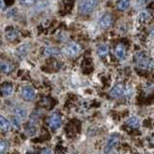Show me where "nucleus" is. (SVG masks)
Here are the masks:
<instances>
[{
    "mask_svg": "<svg viewBox=\"0 0 154 154\" xmlns=\"http://www.w3.org/2000/svg\"><path fill=\"white\" fill-rule=\"evenodd\" d=\"M97 54L100 57H105L109 54V47L107 45H100L97 49Z\"/></svg>",
    "mask_w": 154,
    "mask_h": 154,
    "instance_id": "obj_20",
    "label": "nucleus"
},
{
    "mask_svg": "<svg viewBox=\"0 0 154 154\" xmlns=\"http://www.w3.org/2000/svg\"><path fill=\"white\" fill-rule=\"evenodd\" d=\"M19 2H20V5H23V6L31 7V6L35 5L36 0H19Z\"/></svg>",
    "mask_w": 154,
    "mask_h": 154,
    "instance_id": "obj_22",
    "label": "nucleus"
},
{
    "mask_svg": "<svg viewBox=\"0 0 154 154\" xmlns=\"http://www.w3.org/2000/svg\"><path fill=\"white\" fill-rule=\"evenodd\" d=\"M134 62L139 69H143V70H149L152 66L151 58L143 51L137 52L135 54Z\"/></svg>",
    "mask_w": 154,
    "mask_h": 154,
    "instance_id": "obj_1",
    "label": "nucleus"
},
{
    "mask_svg": "<svg viewBox=\"0 0 154 154\" xmlns=\"http://www.w3.org/2000/svg\"><path fill=\"white\" fill-rule=\"evenodd\" d=\"M73 154H80V153H73Z\"/></svg>",
    "mask_w": 154,
    "mask_h": 154,
    "instance_id": "obj_29",
    "label": "nucleus"
},
{
    "mask_svg": "<svg viewBox=\"0 0 154 154\" xmlns=\"http://www.w3.org/2000/svg\"><path fill=\"white\" fill-rule=\"evenodd\" d=\"M151 17V15H150V12L148 11H142L139 14V17L138 20L140 23H146V21H147Z\"/></svg>",
    "mask_w": 154,
    "mask_h": 154,
    "instance_id": "obj_18",
    "label": "nucleus"
},
{
    "mask_svg": "<svg viewBox=\"0 0 154 154\" xmlns=\"http://www.w3.org/2000/svg\"><path fill=\"white\" fill-rule=\"evenodd\" d=\"M113 23L112 16L111 14H106L99 20V26L102 29H108L112 26Z\"/></svg>",
    "mask_w": 154,
    "mask_h": 154,
    "instance_id": "obj_8",
    "label": "nucleus"
},
{
    "mask_svg": "<svg viewBox=\"0 0 154 154\" xmlns=\"http://www.w3.org/2000/svg\"><path fill=\"white\" fill-rule=\"evenodd\" d=\"M35 96H36V93H35V90L31 86L23 87V89H21V98L24 101H27V102L33 101L35 99Z\"/></svg>",
    "mask_w": 154,
    "mask_h": 154,
    "instance_id": "obj_7",
    "label": "nucleus"
},
{
    "mask_svg": "<svg viewBox=\"0 0 154 154\" xmlns=\"http://www.w3.org/2000/svg\"><path fill=\"white\" fill-rule=\"evenodd\" d=\"M151 35H152V36H154V28L151 30Z\"/></svg>",
    "mask_w": 154,
    "mask_h": 154,
    "instance_id": "obj_28",
    "label": "nucleus"
},
{
    "mask_svg": "<svg viewBox=\"0 0 154 154\" xmlns=\"http://www.w3.org/2000/svg\"><path fill=\"white\" fill-rule=\"evenodd\" d=\"M29 51H30V44L25 43V44H23V45L17 48V54L20 58H23V57H25L26 55H27Z\"/></svg>",
    "mask_w": 154,
    "mask_h": 154,
    "instance_id": "obj_12",
    "label": "nucleus"
},
{
    "mask_svg": "<svg viewBox=\"0 0 154 154\" xmlns=\"http://www.w3.org/2000/svg\"><path fill=\"white\" fill-rule=\"evenodd\" d=\"M8 143L6 140H0V154H5L8 150Z\"/></svg>",
    "mask_w": 154,
    "mask_h": 154,
    "instance_id": "obj_21",
    "label": "nucleus"
},
{
    "mask_svg": "<svg viewBox=\"0 0 154 154\" xmlns=\"http://www.w3.org/2000/svg\"><path fill=\"white\" fill-rule=\"evenodd\" d=\"M13 91H14V85L10 82L2 83L1 86H0V94H1L3 97L10 96L13 93Z\"/></svg>",
    "mask_w": 154,
    "mask_h": 154,
    "instance_id": "obj_9",
    "label": "nucleus"
},
{
    "mask_svg": "<svg viewBox=\"0 0 154 154\" xmlns=\"http://www.w3.org/2000/svg\"><path fill=\"white\" fill-rule=\"evenodd\" d=\"M126 123L129 127H131V128L136 129V128H138L139 125H140V120L137 116H132L126 121Z\"/></svg>",
    "mask_w": 154,
    "mask_h": 154,
    "instance_id": "obj_17",
    "label": "nucleus"
},
{
    "mask_svg": "<svg viewBox=\"0 0 154 154\" xmlns=\"http://www.w3.org/2000/svg\"><path fill=\"white\" fill-rule=\"evenodd\" d=\"M82 51V47L76 42H71L67 44L62 50V52L68 57H76Z\"/></svg>",
    "mask_w": 154,
    "mask_h": 154,
    "instance_id": "obj_3",
    "label": "nucleus"
},
{
    "mask_svg": "<svg viewBox=\"0 0 154 154\" xmlns=\"http://www.w3.org/2000/svg\"><path fill=\"white\" fill-rule=\"evenodd\" d=\"M98 0H81L79 4V12L82 15H89L94 11Z\"/></svg>",
    "mask_w": 154,
    "mask_h": 154,
    "instance_id": "obj_2",
    "label": "nucleus"
},
{
    "mask_svg": "<svg viewBox=\"0 0 154 154\" xmlns=\"http://www.w3.org/2000/svg\"><path fill=\"white\" fill-rule=\"evenodd\" d=\"M20 124V120L19 119V118H17L16 116L13 118V125H14L16 128H19V126Z\"/></svg>",
    "mask_w": 154,
    "mask_h": 154,
    "instance_id": "obj_23",
    "label": "nucleus"
},
{
    "mask_svg": "<svg viewBox=\"0 0 154 154\" xmlns=\"http://www.w3.org/2000/svg\"><path fill=\"white\" fill-rule=\"evenodd\" d=\"M0 46H1V43H0Z\"/></svg>",
    "mask_w": 154,
    "mask_h": 154,
    "instance_id": "obj_30",
    "label": "nucleus"
},
{
    "mask_svg": "<svg viewBox=\"0 0 154 154\" xmlns=\"http://www.w3.org/2000/svg\"><path fill=\"white\" fill-rule=\"evenodd\" d=\"M15 69V66L12 62L8 60H1L0 61V70L5 73V74H10L11 72H13V70Z\"/></svg>",
    "mask_w": 154,
    "mask_h": 154,
    "instance_id": "obj_10",
    "label": "nucleus"
},
{
    "mask_svg": "<svg viewBox=\"0 0 154 154\" xmlns=\"http://www.w3.org/2000/svg\"><path fill=\"white\" fill-rule=\"evenodd\" d=\"M126 87L123 83H117L114 85L109 91V96L112 98H120L123 95H125Z\"/></svg>",
    "mask_w": 154,
    "mask_h": 154,
    "instance_id": "obj_5",
    "label": "nucleus"
},
{
    "mask_svg": "<svg viewBox=\"0 0 154 154\" xmlns=\"http://www.w3.org/2000/svg\"><path fill=\"white\" fill-rule=\"evenodd\" d=\"M40 154H54L51 151V149L50 148H43L40 151Z\"/></svg>",
    "mask_w": 154,
    "mask_h": 154,
    "instance_id": "obj_24",
    "label": "nucleus"
},
{
    "mask_svg": "<svg viewBox=\"0 0 154 154\" xmlns=\"http://www.w3.org/2000/svg\"><path fill=\"white\" fill-rule=\"evenodd\" d=\"M118 142H119V138H118V136H116V135L111 136V137L108 139L107 143H106V144H105V148H104L105 152L106 153L112 152L113 149L117 146Z\"/></svg>",
    "mask_w": 154,
    "mask_h": 154,
    "instance_id": "obj_6",
    "label": "nucleus"
},
{
    "mask_svg": "<svg viewBox=\"0 0 154 154\" xmlns=\"http://www.w3.org/2000/svg\"><path fill=\"white\" fill-rule=\"evenodd\" d=\"M43 52L47 56H56L60 54V51L55 47H46Z\"/></svg>",
    "mask_w": 154,
    "mask_h": 154,
    "instance_id": "obj_13",
    "label": "nucleus"
},
{
    "mask_svg": "<svg viewBox=\"0 0 154 154\" xmlns=\"http://www.w3.org/2000/svg\"><path fill=\"white\" fill-rule=\"evenodd\" d=\"M62 123V118H61L60 114L58 113H54L48 118V124L52 130H57L61 126Z\"/></svg>",
    "mask_w": 154,
    "mask_h": 154,
    "instance_id": "obj_4",
    "label": "nucleus"
},
{
    "mask_svg": "<svg viewBox=\"0 0 154 154\" xmlns=\"http://www.w3.org/2000/svg\"><path fill=\"white\" fill-rule=\"evenodd\" d=\"M147 1H148V0H138V2L140 4V5H144V4H146Z\"/></svg>",
    "mask_w": 154,
    "mask_h": 154,
    "instance_id": "obj_27",
    "label": "nucleus"
},
{
    "mask_svg": "<svg viewBox=\"0 0 154 154\" xmlns=\"http://www.w3.org/2000/svg\"><path fill=\"white\" fill-rule=\"evenodd\" d=\"M126 47L123 45V44H118V45L116 47V50H114V54H116V56L117 59L122 60L125 58L126 56Z\"/></svg>",
    "mask_w": 154,
    "mask_h": 154,
    "instance_id": "obj_11",
    "label": "nucleus"
},
{
    "mask_svg": "<svg viewBox=\"0 0 154 154\" xmlns=\"http://www.w3.org/2000/svg\"><path fill=\"white\" fill-rule=\"evenodd\" d=\"M5 35H6L7 40L8 41H11V42L17 40V36H19V34H17V30L14 29V28H9V29H7Z\"/></svg>",
    "mask_w": 154,
    "mask_h": 154,
    "instance_id": "obj_15",
    "label": "nucleus"
},
{
    "mask_svg": "<svg viewBox=\"0 0 154 154\" xmlns=\"http://www.w3.org/2000/svg\"><path fill=\"white\" fill-rule=\"evenodd\" d=\"M6 2H5V0H0V9L1 10H5L6 9Z\"/></svg>",
    "mask_w": 154,
    "mask_h": 154,
    "instance_id": "obj_25",
    "label": "nucleus"
},
{
    "mask_svg": "<svg viewBox=\"0 0 154 154\" xmlns=\"http://www.w3.org/2000/svg\"><path fill=\"white\" fill-rule=\"evenodd\" d=\"M26 132H27V134H28V132H29V135H33L35 132H36V128H35V127H30L29 129L26 130Z\"/></svg>",
    "mask_w": 154,
    "mask_h": 154,
    "instance_id": "obj_26",
    "label": "nucleus"
},
{
    "mask_svg": "<svg viewBox=\"0 0 154 154\" xmlns=\"http://www.w3.org/2000/svg\"><path fill=\"white\" fill-rule=\"evenodd\" d=\"M130 6V0H118L117 9L119 11H125Z\"/></svg>",
    "mask_w": 154,
    "mask_h": 154,
    "instance_id": "obj_19",
    "label": "nucleus"
},
{
    "mask_svg": "<svg viewBox=\"0 0 154 154\" xmlns=\"http://www.w3.org/2000/svg\"><path fill=\"white\" fill-rule=\"evenodd\" d=\"M11 128V123L6 117L0 116V129L3 132H8Z\"/></svg>",
    "mask_w": 154,
    "mask_h": 154,
    "instance_id": "obj_14",
    "label": "nucleus"
},
{
    "mask_svg": "<svg viewBox=\"0 0 154 154\" xmlns=\"http://www.w3.org/2000/svg\"><path fill=\"white\" fill-rule=\"evenodd\" d=\"M26 114H27V112H26V109L24 108L17 107V108L15 109V116L17 118H19L20 121L23 120L24 118L26 117Z\"/></svg>",
    "mask_w": 154,
    "mask_h": 154,
    "instance_id": "obj_16",
    "label": "nucleus"
}]
</instances>
